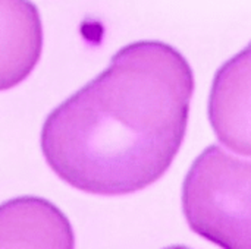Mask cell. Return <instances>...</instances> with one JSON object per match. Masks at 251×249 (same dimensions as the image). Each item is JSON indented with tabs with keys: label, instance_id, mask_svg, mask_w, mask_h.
<instances>
[{
	"label": "cell",
	"instance_id": "obj_3",
	"mask_svg": "<svg viewBox=\"0 0 251 249\" xmlns=\"http://www.w3.org/2000/svg\"><path fill=\"white\" fill-rule=\"evenodd\" d=\"M209 120L226 148L251 157V43L216 72L209 97Z\"/></svg>",
	"mask_w": 251,
	"mask_h": 249
},
{
	"label": "cell",
	"instance_id": "obj_5",
	"mask_svg": "<svg viewBox=\"0 0 251 249\" xmlns=\"http://www.w3.org/2000/svg\"><path fill=\"white\" fill-rule=\"evenodd\" d=\"M68 219L51 203L21 197L0 205V248H74Z\"/></svg>",
	"mask_w": 251,
	"mask_h": 249
},
{
	"label": "cell",
	"instance_id": "obj_2",
	"mask_svg": "<svg viewBox=\"0 0 251 249\" xmlns=\"http://www.w3.org/2000/svg\"><path fill=\"white\" fill-rule=\"evenodd\" d=\"M191 230L226 249H251V160L219 145L206 148L182 185Z\"/></svg>",
	"mask_w": 251,
	"mask_h": 249
},
{
	"label": "cell",
	"instance_id": "obj_4",
	"mask_svg": "<svg viewBox=\"0 0 251 249\" xmlns=\"http://www.w3.org/2000/svg\"><path fill=\"white\" fill-rule=\"evenodd\" d=\"M43 51V23L29 0H0V91L21 84Z\"/></svg>",
	"mask_w": 251,
	"mask_h": 249
},
{
	"label": "cell",
	"instance_id": "obj_1",
	"mask_svg": "<svg viewBox=\"0 0 251 249\" xmlns=\"http://www.w3.org/2000/svg\"><path fill=\"white\" fill-rule=\"evenodd\" d=\"M193 92L194 73L176 48L162 41L128 44L47 116L44 158L65 183L82 192H138L175 160Z\"/></svg>",
	"mask_w": 251,
	"mask_h": 249
}]
</instances>
